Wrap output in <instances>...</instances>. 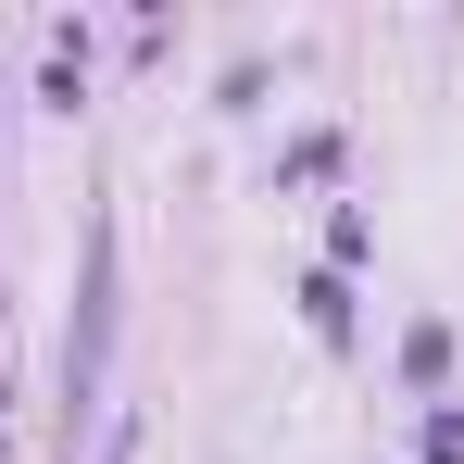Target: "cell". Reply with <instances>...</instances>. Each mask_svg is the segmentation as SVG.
Returning <instances> with one entry per match:
<instances>
[{
	"label": "cell",
	"mask_w": 464,
	"mask_h": 464,
	"mask_svg": "<svg viewBox=\"0 0 464 464\" xmlns=\"http://www.w3.org/2000/svg\"><path fill=\"white\" fill-rule=\"evenodd\" d=\"M101 352H113V238L88 251V302H76V339H63V401L101 389Z\"/></svg>",
	"instance_id": "6da1fadb"
}]
</instances>
